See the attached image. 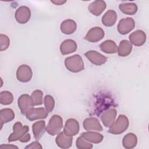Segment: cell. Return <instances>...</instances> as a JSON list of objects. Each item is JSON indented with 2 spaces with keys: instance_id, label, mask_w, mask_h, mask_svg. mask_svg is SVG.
I'll list each match as a JSON object with an SVG mask.
<instances>
[{
  "instance_id": "28",
  "label": "cell",
  "mask_w": 149,
  "mask_h": 149,
  "mask_svg": "<svg viewBox=\"0 0 149 149\" xmlns=\"http://www.w3.org/2000/svg\"><path fill=\"white\" fill-rule=\"evenodd\" d=\"M13 101V94L8 91H3L0 93V103L7 105L10 104Z\"/></svg>"
},
{
  "instance_id": "36",
  "label": "cell",
  "mask_w": 149,
  "mask_h": 149,
  "mask_svg": "<svg viewBox=\"0 0 149 149\" xmlns=\"http://www.w3.org/2000/svg\"><path fill=\"white\" fill-rule=\"evenodd\" d=\"M52 3L56 5H62L66 2V1H60V0H56V1H51Z\"/></svg>"
},
{
  "instance_id": "4",
  "label": "cell",
  "mask_w": 149,
  "mask_h": 149,
  "mask_svg": "<svg viewBox=\"0 0 149 149\" xmlns=\"http://www.w3.org/2000/svg\"><path fill=\"white\" fill-rule=\"evenodd\" d=\"M29 130V127L28 126H23L20 122H16L13 126V133H12L8 137V141L12 142L20 140L24 135L28 133Z\"/></svg>"
},
{
  "instance_id": "8",
  "label": "cell",
  "mask_w": 149,
  "mask_h": 149,
  "mask_svg": "<svg viewBox=\"0 0 149 149\" xmlns=\"http://www.w3.org/2000/svg\"><path fill=\"white\" fill-rule=\"evenodd\" d=\"M104 30L100 27L91 28L84 37V39L91 42H97L101 40L104 37Z\"/></svg>"
},
{
  "instance_id": "31",
  "label": "cell",
  "mask_w": 149,
  "mask_h": 149,
  "mask_svg": "<svg viewBox=\"0 0 149 149\" xmlns=\"http://www.w3.org/2000/svg\"><path fill=\"white\" fill-rule=\"evenodd\" d=\"M44 103L48 112H51L55 107V100L53 97L50 95H46L44 99Z\"/></svg>"
},
{
  "instance_id": "23",
  "label": "cell",
  "mask_w": 149,
  "mask_h": 149,
  "mask_svg": "<svg viewBox=\"0 0 149 149\" xmlns=\"http://www.w3.org/2000/svg\"><path fill=\"white\" fill-rule=\"evenodd\" d=\"M132 49V45L130 41L126 40H123L120 42L119 46L117 48V52L119 56L125 57L131 53Z\"/></svg>"
},
{
  "instance_id": "27",
  "label": "cell",
  "mask_w": 149,
  "mask_h": 149,
  "mask_svg": "<svg viewBox=\"0 0 149 149\" xmlns=\"http://www.w3.org/2000/svg\"><path fill=\"white\" fill-rule=\"evenodd\" d=\"M120 10L126 15H133L137 11V6L134 3H123L119 5Z\"/></svg>"
},
{
  "instance_id": "12",
  "label": "cell",
  "mask_w": 149,
  "mask_h": 149,
  "mask_svg": "<svg viewBox=\"0 0 149 149\" xmlns=\"http://www.w3.org/2000/svg\"><path fill=\"white\" fill-rule=\"evenodd\" d=\"M80 129V126L78 121L73 118L68 119L64 126L63 132L64 133L70 136H73L76 135Z\"/></svg>"
},
{
  "instance_id": "34",
  "label": "cell",
  "mask_w": 149,
  "mask_h": 149,
  "mask_svg": "<svg viewBox=\"0 0 149 149\" xmlns=\"http://www.w3.org/2000/svg\"><path fill=\"white\" fill-rule=\"evenodd\" d=\"M31 139V136L30 134L29 133H26L25 135H24L19 140L20 142L22 143H27L29 141H30Z\"/></svg>"
},
{
  "instance_id": "6",
  "label": "cell",
  "mask_w": 149,
  "mask_h": 149,
  "mask_svg": "<svg viewBox=\"0 0 149 149\" xmlns=\"http://www.w3.org/2000/svg\"><path fill=\"white\" fill-rule=\"evenodd\" d=\"M135 22L132 17H126L122 19L118 24V31L122 35H125L134 29Z\"/></svg>"
},
{
  "instance_id": "2",
  "label": "cell",
  "mask_w": 149,
  "mask_h": 149,
  "mask_svg": "<svg viewBox=\"0 0 149 149\" xmlns=\"http://www.w3.org/2000/svg\"><path fill=\"white\" fill-rule=\"evenodd\" d=\"M129 125V122L127 116L124 115H120L109 127L108 132L113 134H122L128 128Z\"/></svg>"
},
{
  "instance_id": "19",
  "label": "cell",
  "mask_w": 149,
  "mask_h": 149,
  "mask_svg": "<svg viewBox=\"0 0 149 149\" xmlns=\"http://www.w3.org/2000/svg\"><path fill=\"white\" fill-rule=\"evenodd\" d=\"M32 130L35 139L36 140H40L46 131L45 121L39 120L36 122L32 125Z\"/></svg>"
},
{
  "instance_id": "1",
  "label": "cell",
  "mask_w": 149,
  "mask_h": 149,
  "mask_svg": "<svg viewBox=\"0 0 149 149\" xmlns=\"http://www.w3.org/2000/svg\"><path fill=\"white\" fill-rule=\"evenodd\" d=\"M64 63L66 69L73 73H78L84 69L83 59L78 54L67 57L65 59Z\"/></svg>"
},
{
  "instance_id": "7",
  "label": "cell",
  "mask_w": 149,
  "mask_h": 149,
  "mask_svg": "<svg viewBox=\"0 0 149 149\" xmlns=\"http://www.w3.org/2000/svg\"><path fill=\"white\" fill-rule=\"evenodd\" d=\"M33 76V72L30 66L27 65H22L17 69L16 78L22 83L29 82Z\"/></svg>"
},
{
  "instance_id": "3",
  "label": "cell",
  "mask_w": 149,
  "mask_h": 149,
  "mask_svg": "<svg viewBox=\"0 0 149 149\" xmlns=\"http://www.w3.org/2000/svg\"><path fill=\"white\" fill-rule=\"evenodd\" d=\"M63 127V120L58 115H54L50 118L46 127V131L51 135L55 136L61 132Z\"/></svg>"
},
{
  "instance_id": "15",
  "label": "cell",
  "mask_w": 149,
  "mask_h": 149,
  "mask_svg": "<svg viewBox=\"0 0 149 149\" xmlns=\"http://www.w3.org/2000/svg\"><path fill=\"white\" fill-rule=\"evenodd\" d=\"M72 136L66 134L64 132L59 133L55 139L56 144L59 147L61 148H70L72 146Z\"/></svg>"
},
{
  "instance_id": "17",
  "label": "cell",
  "mask_w": 149,
  "mask_h": 149,
  "mask_svg": "<svg viewBox=\"0 0 149 149\" xmlns=\"http://www.w3.org/2000/svg\"><path fill=\"white\" fill-rule=\"evenodd\" d=\"M107 4L105 1L102 0H97L91 3L88 6V9L90 13L95 16H100L105 9Z\"/></svg>"
},
{
  "instance_id": "9",
  "label": "cell",
  "mask_w": 149,
  "mask_h": 149,
  "mask_svg": "<svg viewBox=\"0 0 149 149\" xmlns=\"http://www.w3.org/2000/svg\"><path fill=\"white\" fill-rule=\"evenodd\" d=\"M84 55L90 62L97 66H100L104 64L108 59L105 56L94 50L87 51L85 53Z\"/></svg>"
},
{
  "instance_id": "32",
  "label": "cell",
  "mask_w": 149,
  "mask_h": 149,
  "mask_svg": "<svg viewBox=\"0 0 149 149\" xmlns=\"http://www.w3.org/2000/svg\"><path fill=\"white\" fill-rule=\"evenodd\" d=\"M10 40L9 37L5 34H0V51L6 50L9 46Z\"/></svg>"
},
{
  "instance_id": "30",
  "label": "cell",
  "mask_w": 149,
  "mask_h": 149,
  "mask_svg": "<svg viewBox=\"0 0 149 149\" xmlns=\"http://www.w3.org/2000/svg\"><path fill=\"white\" fill-rule=\"evenodd\" d=\"M76 147L79 149H91L93 146L89 141L85 140L81 136L79 137L76 142Z\"/></svg>"
},
{
  "instance_id": "33",
  "label": "cell",
  "mask_w": 149,
  "mask_h": 149,
  "mask_svg": "<svg viewBox=\"0 0 149 149\" xmlns=\"http://www.w3.org/2000/svg\"><path fill=\"white\" fill-rule=\"evenodd\" d=\"M26 149L29 148V149H41L42 148V146L40 144V143L39 142L37 141H33L31 143H30L29 145L25 147Z\"/></svg>"
},
{
  "instance_id": "22",
  "label": "cell",
  "mask_w": 149,
  "mask_h": 149,
  "mask_svg": "<svg viewBox=\"0 0 149 149\" xmlns=\"http://www.w3.org/2000/svg\"><path fill=\"white\" fill-rule=\"evenodd\" d=\"M81 136L87 141L95 144L101 143L104 139V136H102V134L98 132L92 131L83 132L81 134Z\"/></svg>"
},
{
  "instance_id": "16",
  "label": "cell",
  "mask_w": 149,
  "mask_h": 149,
  "mask_svg": "<svg viewBox=\"0 0 149 149\" xmlns=\"http://www.w3.org/2000/svg\"><path fill=\"white\" fill-rule=\"evenodd\" d=\"M116 115L117 111L114 108L109 109L105 111L101 116V119L103 125L107 127H109L115 120Z\"/></svg>"
},
{
  "instance_id": "14",
  "label": "cell",
  "mask_w": 149,
  "mask_h": 149,
  "mask_svg": "<svg viewBox=\"0 0 149 149\" xmlns=\"http://www.w3.org/2000/svg\"><path fill=\"white\" fill-rule=\"evenodd\" d=\"M84 129L87 131H97L102 132L103 130L102 126L98 120L94 117H90L86 118L83 123Z\"/></svg>"
},
{
  "instance_id": "24",
  "label": "cell",
  "mask_w": 149,
  "mask_h": 149,
  "mask_svg": "<svg viewBox=\"0 0 149 149\" xmlns=\"http://www.w3.org/2000/svg\"><path fill=\"white\" fill-rule=\"evenodd\" d=\"M15 118V113L10 108H3L0 111L1 128L3 124L12 121Z\"/></svg>"
},
{
  "instance_id": "5",
  "label": "cell",
  "mask_w": 149,
  "mask_h": 149,
  "mask_svg": "<svg viewBox=\"0 0 149 149\" xmlns=\"http://www.w3.org/2000/svg\"><path fill=\"white\" fill-rule=\"evenodd\" d=\"M17 105L22 115L26 114L34 107V104L31 97L27 94L21 95L17 100Z\"/></svg>"
},
{
  "instance_id": "35",
  "label": "cell",
  "mask_w": 149,
  "mask_h": 149,
  "mask_svg": "<svg viewBox=\"0 0 149 149\" xmlns=\"http://www.w3.org/2000/svg\"><path fill=\"white\" fill-rule=\"evenodd\" d=\"M1 148H19L18 147L12 144H2L0 146Z\"/></svg>"
},
{
  "instance_id": "20",
  "label": "cell",
  "mask_w": 149,
  "mask_h": 149,
  "mask_svg": "<svg viewBox=\"0 0 149 149\" xmlns=\"http://www.w3.org/2000/svg\"><path fill=\"white\" fill-rule=\"evenodd\" d=\"M76 23L72 19H67L63 21L60 26L62 33L67 35L73 34L76 31Z\"/></svg>"
},
{
  "instance_id": "21",
  "label": "cell",
  "mask_w": 149,
  "mask_h": 149,
  "mask_svg": "<svg viewBox=\"0 0 149 149\" xmlns=\"http://www.w3.org/2000/svg\"><path fill=\"white\" fill-rule=\"evenodd\" d=\"M117 20V14L113 10H108L102 17V24L107 27L113 26Z\"/></svg>"
},
{
  "instance_id": "18",
  "label": "cell",
  "mask_w": 149,
  "mask_h": 149,
  "mask_svg": "<svg viewBox=\"0 0 149 149\" xmlns=\"http://www.w3.org/2000/svg\"><path fill=\"white\" fill-rule=\"evenodd\" d=\"M76 42L71 39L64 40L60 45V51L62 55H68L74 52L77 49Z\"/></svg>"
},
{
  "instance_id": "11",
  "label": "cell",
  "mask_w": 149,
  "mask_h": 149,
  "mask_svg": "<svg viewBox=\"0 0 149 149\" xmlns=\"http://www.w3.org/2000/svg\"><path fill=\"white\" fill-rule=\"evenodd\" d=\"M48 115V111L44 108H33L26 114V117L30 121L45 119Z\"/></svg>"
},
{
  "instance_id": "29",
  "label": "cell",
  "mask_w": 149,
  "mask_h": 149,
  "mask_svg": "<svg viewBox=\"0 0 149 149\" xmlns=\"http://www.w3.org/2000/svg\"><path fill=\"white\" fill-rule=\"evenodd\" d=\"M31 97L33 101L34 105H40L43 103L42 102L43 93L42 91L40 90H34L32 93L31 95Z\"/></svg>"
},
{
  "instance_id": "13",
  "label": "cell",
  "mask_w": 149,
  "mask_h": 149,
  "mask_svg": "<svg viewBox=\"0 0 149 149\" xmlns=\"http://www.w3.org/2000/svg\"><path fill=\"white\" fill-rule=\"evenodd\" d=\"M129 38L131 44L135 46L140 47L145 43L146 40V35L143 31L141 30H137L129 35Z\"/></svg>"
},
{
  "instance_id": "10",
  "label": "cell",
  "mask_w": 149,
  "mask_h": 149,
  "mask_svg": "<svg viewBox=\"0 0 149 149\" xmlns=\"http://www.w3.org/2000/svg\"><path fill=\"white\" fill-rule=\"evenodd\" d=\"M15 16L17 22L20 24H25L30 20V9L26 6H21L16 10Z\"/></svg>"
},
{
  "instance_id": "26",
  "label": "cell",
  "mask_w": 149,
  "mask_h": 149,
  "mask_svg": "<svg viewBox=\"0 0 149 149\" xmlns=\"http://www.w3.org/2000/svg\"><path fill=\"white\" fill-rule=\"evenodd\" d=\"M102 51L106 54H115L117 51V45L112 40H108L102 42L100 45Z\"/></svg>"
},
{
  "instance_id": "25",
  "label": "cell",
  "mask_w": 149,
  "mask_h": 149,
  "mask_svg": "<svg viewBox=\"0 0 149 149\" xmlns=\"http://www.w3.org/2000/svg\"><path fill=\"white\" fill-rule=\"evenodd\" d=\"M137 143V136L132 133H129L126 134L122 140L123 146L125 148L130 149L136 147Z\"/></svg>"
}]
</instances>
